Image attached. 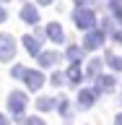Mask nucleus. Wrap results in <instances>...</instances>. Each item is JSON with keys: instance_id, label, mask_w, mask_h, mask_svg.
<instances>
[{"instance_id": "nucleus-1", "label": "nucleus", "mask_w": 122, "mask_h": 125, "mask_svg": "<svg viewBox=\"0 0 122 125\" xmlns=\"http://www.w3.org/2000/svg\"><path fill=\"white\" fill-rule=\"evenodd\" d=\"M73 21H75L78 29H91L94 23H96V16H94L91 8H78L75 13H73Z\"/></svg>"}, {"instance_id": "nucleus-2", "label": "nucleus", "mask_w": 122, "mask_h": 125, "mask_svg": "<svg viewBox=\"0 0 122 125\" xmlns=\"http://www.w3.org/2000/svg\"><path fill=\"white\" fill-rule=\"evenodd\" d=\"M8 104H10V112H13L18 120L23 123V107H26V94L23 91H13L8 96Z\"/></svg>"}, {"instance_id": "nucleus-3", "label": "nucleus", "mask_w": 122, "mask_h": 125, "mask_svg": "<svg viewBox=\"0 0 122 125\" xmlns=\"http://www.w3.org/2000/svg\"><path fill=\"white\" fill-rule=\"evenodd\" d=\"M16 52V42L8 34H0V60H10Z\"/></svg>"}, {"instance_id": "nucleus-4", "label": "nucleus", "mask_w": 122, "mask_h": 125, "mask_svg": "<svg viewBox=\"0 0 122 125\" xmlns=\"http://www.w3.org/2000/svg\"><path fill=\"white\" fill-rule=\"evenodd\" d=\"M114 86H117V81L112 76H99V78H96V89H94V94H112Z\"/></svg>"}, {"instance_id": "nucleus-5", "label": "nucleus", "mask_w": 122, "mask_h": 125, "mask_svg": "<svg viewBox=\"0 0 122 125\" xmlns=\"http://www.w3.org/2000/svg\"><path fill=\"white\" fill-rule=\"evenodd\" d=\"M23 81H26V86H29L31 91H37L39 86L44 83V76H42V73H39V70H23Z\"/></svg>"}, {"instance_id": "nucleus-6", "label": "nucleus", "mask_w": 122, "mask_h": 125, "mask_svg": "<svg viewBox=\"0 0 122 125\" xmlns=\"http://www.w3.org/2000/svg\"><path fill=\"white\" fill-rule=\"evenodd\" d=\"M101 42H104V34H101V31H88V34H86V42H83V50L94 52V50L101 47Z\"/></svg>"}, {"instance_id": "nucleus-7", "label": "nucleus", "mask_w": 122, "mask_h": 125, "mask_svg": "<svg viewBox=\"0 0 122 125\" xmlns=\"http://www.w3.org/2000/svg\"><path fill=\"white\" fill-rule=\"evenodd\" d=\"M21 18H23L26 23H37V21H39L37 8H34V5H23V8H21Z\"/></svg>"}, {"instance_id": "nucleus-8", "label": "nucleus", "mask_w": 122, "mask_h": 125, "mask_svg": "<svg viewBox=\"0 0 122 125\" xmlns=\"http://www.w3.org/2000/svg\"><path fill=\"white\" fill-rule=\"evenodd\" d=\"M94 99H96V94H94V89H83V91L78 94V102H81V107H91L94 104Z\"/></svg>"}, {"instance_id": "nucleus-9", "label": "nucleus", "mask_w": 122, "mask_h": 125, "mask_svg": "<svg viewBox=\"0 0 122 125\" xmlns=\"http://www.w3.org/2000/svg\"><path fill=\"white\" fill-rule=\"evenodd\" d=\"M57 60H60V55H57V52H39V62H42L44 68H49V65H55Z\"/></svg>"}, {"instance_id": "nucleus-10", "label": "nucleus", "mask_w": 122, "mask_h": 125, "mask_svg": "<svg viewBox=\"0 0 122 125\" xmlns=\"http://www.w3.org/2000/svg\"><path fill=\"white\" fill-rule=\"evenodd\" d=\"M47 34H49V39H52V42H62V29H60V23H49V26H47Z\"/></svg>"}, {"instance_id": "nucleus-11", "label": "nucleus", "mask_w": 122, "mask_h": 125, "mask_svg": "<svg viewBox=\"0 0 122 125\" xmlns=\"http://www.w3.org/2000/svg\"><path fill=\"white\" fill-rule=\"evenodd\" d=\"M81 68H78V65H70L68 68V73H65V81H70V83H78V81H81Z\"/></svg>"}, {"instance_id": "nucleus-12", "label": "nucleus", "mask_w": 122, "mask_h": 125, "mask_svg": "<svg viewBox=\"0 0 122 125\" xmlns=\"http://www.w3.org/2000/svg\"><path fill=\"white\" fill-rule=\"evenodd\" d=\"M65 55H68V60H73V65H78V60H81V55H83V50H81V47H75V44H70Z\"/></svg>"}, {"instance_id": "nucleus-13", "label": "nucleus", "mask_w": 122, "mask_h": 125, "mask_svg": "<svg viewBox=\"0 0 122 125\" xmlns=\"http://www.w3.org/2000/svg\"><path fill=\"white\" fill-rule=\"evenodd\" d=\"M99 70H101V60H91L88 68H86V76L88 78H99Z\"/></svg>"}, {"instance_id": "nucleus-14", "label": "nucleus", "mask_w": 122, "mask_h": 125, "mask_svg": "<svg viewBox=\"0 0 122 125\" xmlns=\"http://www.w3.org/2000/svg\"><path fill=\"white\" fill-rule=\"evenodd\" d=\"M23 44H26V50H29L31 55H39V52H42V50H39V42L34 37H23Z\"/></svg>"}, {"instance_id": "nucleus-15", "label": "nucleus", "mask_w": 122, "mask_h": 125, "mask_svg": "<svg viewBox=\"0 0 122 125\" xmlns=\"http://www.w3.org/2000/svg\"><path fill=\"white\" fill-rule=\"evenodd\" d=\"M107 62H109V68H114V70H122V57H117L114 52H107Z\"/></svg>"}, {"instance_id": "nucleus-16", "label": "nucleus", "mask_w": 122, "mask_h": 125, "mask_svg": "<svg viewBox=\"0 0 122 125\" xmlns=\"http://www.w3.org/2000/svg\"><path fill=\"white\" fill-rule=\"evenodd\" d=\"M37 107L42 109V112H47V109H52V99H49V96H42V99L37 102Z\"/></svg>"}, {"instance_id": "nucleus-17", "label": "nucleus", "mask_w": 122, "mask_h": 125, "mask_svg": "<svg viewBox=\"0 0 122 125\" xmlns=\"http://www.w3.org/2000/svg\"><path fill=\"white\" fill-rule=\"evenodd\" d=\"M60 115H65V117L70 115V107H68V99H60Z\"/></svg>"}, {"instance_id": "nucleus-18", "label": "nucleus", "mask_w": 122, "mask_h": 125, "mask_svg": "<svg viewBox=\"0 0 122 125\" xmlns=\"http://www.w3.org/2000/svg\"><path fill=\"white\" fill-rule=\"evenodd\" d=\"M62 81H65V73H55V76H52V83L55 86H62Z\"/></svg>"}, {"instance_id": "nucleus-19", "label": "nucleus", "mask_w": 122, "mask_h": 125, "mask_svg": "<svg viewBox=\"0 0 122 125\" xmlns=\"http://www.w3.org/2000/svg\"><path fill=\"white\" fill-rule=\"evenodd\" d=\"M26 125H44V123H42L39 117H29V120H26Z\"/></svg>"}, {"instance_id": "nucleus-20", "label": "nucleus", "mask_w": 122, "mask_h": 125, "mask_svg": "<svg viewBox=\"0 0 122 125\" xmlns=\"http://www.w3.org/2000/svg\"><path fill=\"white\" fill-rule=\"evenodd\" d=\"M13 76H16V78L23 76V68H21V65H16V68H13Z\"/></svg>"}, {"instance_id": "nucleus-21", "label": "nucleus", "mask_w": 122, "mask_h": 125, "mask_svg": "<svg viewBox=\"0 0 122 125\" xmlns=\"http://www.w3.org/2000/svg\"><path fill=\"white\" fill-rule=\"evenodd\" d=\"M75 3H78V5H81V8H86V5H91L94 0H75Z\"/></svg>"}, {"instance_id": "nucleus-22", "label": "nucleus", "mask_w": 122, "mask_h": 125, "mask_svg": "<svg viewBox=\"0 0 122 125\" xmlns=\"http://www.w3.org/2000/svg\"><path fill=\"white\" fill-rule=\"evenodd\" d=\"M114 125H122V115H117V117H114Z\"/></svg>"}, {"instance_id": "nucleus-23", "label": "nucleus", "mask_w": 122, "mask_h": 125, "mask_svg": "<svg viewBox=\"0 0 122 125\" xmlns=\"http://www.w3.org/2000/svg\"><path fill=\"white\" fill-rule=\"evenodd\" d=\"M114 39H117V42H120V44H122V34H120V31H117V34H114Z\"/></svg>"}, {"instance_id": "nucleus-24", "label": "nucleus", "mask_w": 122, "mask_h": 125, "mask_svg": "<svg viewBox=\"0 0 122 125\" xmlns=\"http://www.w3.org/2000/svg\"><path fill=\"white\" fill-rule=\"evenodd\" d=\"M0 21H5V10L3 8H0Z\"/></svg>"}, {"instance_id": "nucleus-25", "label": "nucleus", "mask_w": 122, "mask_h": 125, "mask_svg": "<svg viewBox=\"0 0 122 125\" xmlns=\"http://www.w3.org/2000/svg\"><path fill=\"white\" fill-rule=\"evenodd\" d=\"M0 125H8V120H5V117H3V115H0Z\"/></svg>"}, {"instance_id": "nucleus-26", "label": "nucleus", "mask_w": 122, "mask_h": 125, "mask_svg": "<svg viewBox=\"0 0 122 125\" xmlns=\"http://www.w3.org/2000/svg\"><path fill=\"white\" fill-rule=\"evenodd\" d=\"M39 3H42V5H49V3H52V0H39Z\"/></svg>"}]
</instances>
